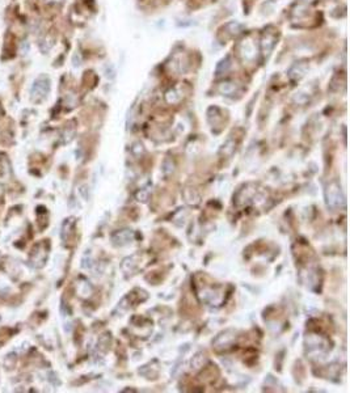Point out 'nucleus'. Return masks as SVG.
Returning a JSON list of instances; mask_svg holds the SVG:
<instances>
[{
    "label": "nucleus",
    "instance_id": "f257e3e1",
    "mask_svg": "<svg viewBox=\"0 0 350 393\" xmlns=\"http://www.w3.org/2000/svg\"><path fill=\"white\" fill-rule=\"evenodd\" d=\"M240 54L244 62H252L257 55V49H256L255 42L251 38L244 39L240 43Z\"/></svg>",
    "mask_w": 350,
    "mask_h": 393
},
{
    "label": "nucleus",
    "instance_id": "6e6552de",
    "mask_svg": "<svg viewBox=\"0 0 350 393\" xmlns=\"http://www.w3.org/2000/svg\"><path fill=\"white\" fill-rule=\"evenodd\" d=\"M243 28H244V26H243L240 22H237V21H230L224 25V29H226L227 33H230L231 35L240 34L241 30H243Z\"/></svg>",
    "mask_w": 350,
    "mask_h": 393
},
{
    "label": "nucleus",
    "instance_id": "0eeeda50",
    "mask_svg": "<svg viewBox=\"0 0 350 393\" xmlns=\"http://www.w3.org/2000/svg\"><path fill=\"white\" fill-rule=\"evenodd\" d=\"M231 67H232V60H231V56L230 55L224 56V58L220 60L219 63L216 64L215 75L226 74V72H228V70H230Z\"/></svg>",
    "mask_w": 350,
    "mask_h": 393
},
{
    "label": "nucleus",
    "instance_id": "1a4fd4ad",
    "mask_svg": "<svg viewBox=\"0 0 350 393\" xmlns=\"http://www.w3.org/2000/svg\"><path fill=\"white\" fill-rule=\"evenodd\" d=\"M166 98L170 104H176V102H178L181 100V93L177 91L176 88H172V89L167 92Z\"/></svg>",
    "mask_w": 350,
    "mask_h": 393
},
{
    "label": "nucleus",
    "instance_id": "39448f33",
    "mask_svg": "<svg viewBox=\"0 0 350 393\" xmlns=\"http://www.w3.org/2000/svg\"><path fill=\"white\" fill-rule=\"evenodd\" d=\"M171 67L176 71L177 74H184L187 70V60L184 55H176L172 59Z\"/></svg>",
    "mask_w": 350,
    "mask_h": 393
},
{
    "label": "nucleus",
    "instance_id": "7ed1b4c3",
    "mask_svg": "<svg viewBox=\"0 0 350 393\" xmlns=\"http://www.w3.org/2000/svg\"><path fill=\"white\" fill-rule=\"evenodd\" d=\"M49 89H50V80L46 76H41L34 81L32 93L33 96H41V97H45V96L47 95Z\"/></svg>",
    "mask_w": 350,
    "mask_h": 393
},
{
    "label": "nucleus",
    "instance_id": "20e7f679",
    "mask_svg": "<svg viewBox=\"0 0 350 393\" xmlns=\"http://www.w3.org/2000/svg\"><path fill=\"white\" fill-rule=\"evenodd\" d=\"M308 72V64L306 62H297L289 68L287 75L293 80H299Z\"/></svg>",
    "mask_w": 350,
    "mask_h": 393
},
{
    "label": "nucleus",
    "instance_id": "9d476101",
    "mask_svg": "<svg viewBox=\"0 0 350 393\" xmlns=\"http://www.w3.org/2000/svg\"><path fill=\"white\" fill-rule=\"evenodd\" d=\"M308 100H310V95L303 91L297 92V93L294 95V101L297 102V104H299V105H303V104H306Z\"/></svg>",
    "mask_w": 350,
    "mask_h": 393
},
{
    "label": "nucleus",
    "instance_id": "9b49d317",
    "mask_svg": "<svg viewBox=\"0 0 350 393\" xmlns=\"http://www.w3.org/2000/svg\"><path fill=\"white\" fill-rule=\"evenodd\" d=\"M54 46V41L51 38H49V37H46V38H43L42 43H41V50H42L43 53H47L51 47Z\"/></svg>",
    "mask_w": 350,
    "mask_h": 393
},
{
    "label": "nucleus",
    "instance_id": "f8f14e48",
    "mask_svg": "<svg viewBox=\"0 0 350 393\" xmlns=\"http://www.w3.org/2000/svg\"><path fill=\"white\" fill-rule=\"evenodd\" d=\"M46 1H51V3H60V1H63V0H46Z\"/></svg>",
    "mask_w": 350,
    "mask_h": 393
},
{
    "label": "nucleus",
    "instance_id": "ddd939ff",
    "mask_svg": "<svg viewBox=\"0 0 350 393\" xmlns=\"http://www.w3.org/2000/svg\"><path fill=\"white\" fill-rule=\"evenodd\" d=\"M302 1H311V0H302Z\"/></svg>",
    "mask_w": 350,
    "mask_h": 393
},
{
    "label": "nucleus",
    "instance_id": "f03ea898",
    "mask_svg": "<svg viewBox=\"0 0 350 393\" xmlns=\"http://www.w3.org/2000/svg\"><path fill=\"white\" fill-rule=\"evenodd\" d=\"M277 35L273 32H265L261 38V51L264 56H269L276 47Z\"/></svg>",
    "mask_w": 350,
    "mask_h": 393
},
{
    "label": "nucleus",
    "instance_id": "423d86ee",
    "mask_svg": "<svg viewBox=\"0 0 350 393\" xmlns=\"http://www.w3.org/2000/svg\"><path fill=\"white\" fill-rule=\"evenodd\" d=\"M239 89V85L235 81H222L218 87V91L224 96H232L235 95Z\"/></svg>",
    "mask_w": 350,
    "mask_h": 393
}]
</instances>
